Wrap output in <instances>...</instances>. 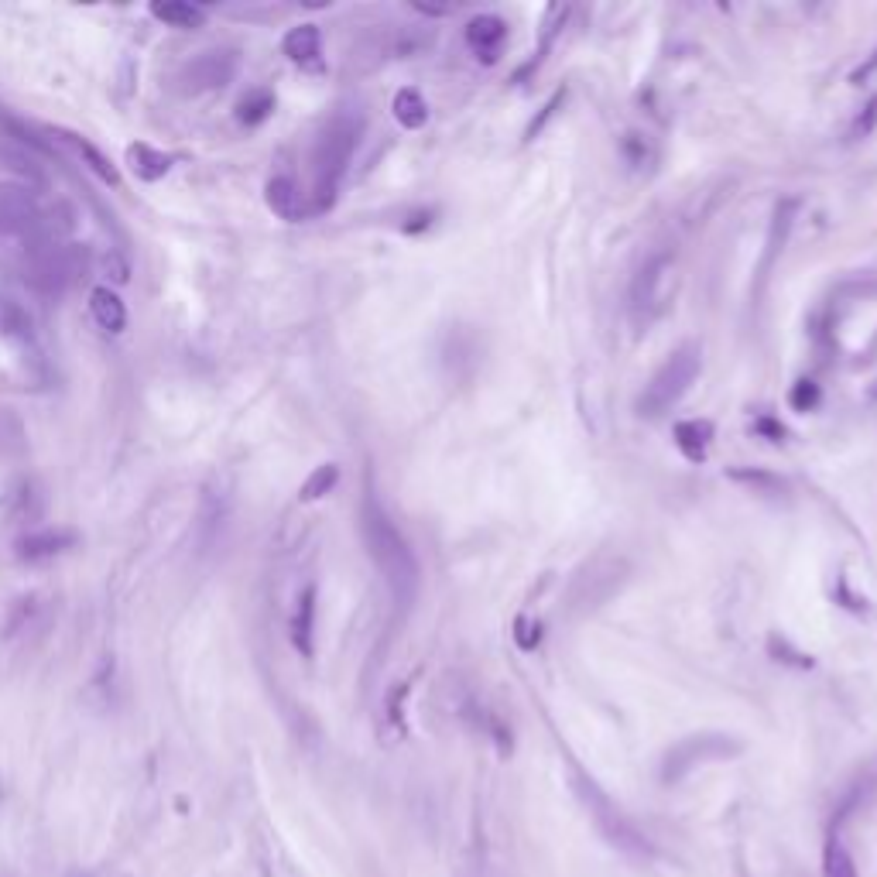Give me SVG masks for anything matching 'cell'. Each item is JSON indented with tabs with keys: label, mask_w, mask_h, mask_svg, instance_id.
Instances as JSON below:
<instances>
[{
	"label": "cell",
	"mask_w": 877,
	"mask_h": 877,
	"mask_svg": "<svg viewBox=\"0 0 877 877\" xmlns=\"http://www.w3.org/2000/svg\"><path fill=\"white\" fill-rule=\"evenodd\" d=\"M823 877H857V864L850 857V850L840 840H830L823 857Z\"/></svg>",
	"instance_id": "44dd1931"
},
{
	"label": "cell",
	"mask_w": 877,
	"mask_h": 877,
	"mask_svg": "<svg viewBox=\"0 0 877 877\" xmlns=\"http://www.w3.org/2000/svg\"><path fill=\"white\" fill-rule=\"evenodd\" d=\"M42 227V209H38V199L31 196L21 185H0V233L7 237H24Z\"/></svg>",
	"instance_id": "277c9868"
},
{
	"label": "cell",
	"mask_w": 877,
	"mask_h": 877,
	"mask_svg": "<svg viewBox=\"0 0 877 877\" xmlns=\"http://www.w3.org/2000/svg\"><path fill=\"white\" fill-rule=\"evenodd\" d=\"M271 114H275V93H271V90H254V93H247L244 100L237 103V120L244 127L264 124Z\"/></svg>",
	"instance_id": "e0dca14e"
},
{
	"label": "cell",
	"mask_w": 877,
	"mask_h": 877,
	"mask_svg": "<svg viewBox=\"0 0 877 877\" xmlns=\"http://www.w3.org/2000/svg\"><path fill=\"white\" fill-rule=\"evenodd\" d=\"M758 432H764V436H771V442H778V439H785V429L778 422H771V418H761L758 422Z\"/></svg>",
	"instance_id": "cb8c5ba5"
},
{
	"label": "cell",
	"mask_w": 877,
	"mask_h": 877,
	"mask_svg": "<svg viewBox=\"0 0 877 877\" xmlns=\"http://www.w3.org/2000/svg\"><path fill=\"white\" fill-rule=\"evenodd\" d=\"M0 329H4V336H11V340H21V343L31 340L28 312H24L21 305H14L11 299H0Z\"/></svg>",
	"instance_id": "ffe728a7"
},
{
	"label": "cell",
	"mask_w": 877,
	"mask_h": 877,
	"mask_svg": "<svg viewBox=\"0 0 877 877\" xmlns=\"http://www.w3.org/2000/svg\"><path fill=\"white\" fill-rule=\"evenodd\" d=\"M734 480H744V484H758V487H771V490L785 487L778 477H768V473H747V470H734Z\"/></svg>",
	"instance_id": "603a6c76"
},
{
	"label": "cell",
	"mask_w": 877,
	"mask_h": 877,
	"mask_svg": "<svg viewBox=\"0 0 877 877\" xmlns=\"http://www.w3.org/2000/svg\"><path fill=\"white\" fill-rule=\"evenodd\" d=\"M665 264H669V254H658L641 268L638 281H634V292H631V299L638 309H645V305H651V299H655V285H658V278H662Z\"/></svg>",
	"instance_id": "d6986e66"
},
{
	"label": "cell",
	"mask_w": 877,
	"mask_h": 877,
	"mask_svg": "<svg viewBox=\"0 0 877 877\" xmlns=\"http://www.w3.org/2000/svg\"><path fill=\"white\" fill-rule=\"evenodd\" d=\"M264 199H268V209L281 220H302L309 216V203H305V192L295 185V179L288 175H275L264 185Z\"/></svg>",
	"instance_id": "ba28073f"
},
{
	"label": "cell",
	"mask_w": 877,
	"mask_h": 877,
	"mask_svg": "<svg viewBox=\"0 0 877 877\" xmlns=\"http://www.w3.org/2000/svg\"><path fill=\"white\" fill-rule=\"evenodd\" d=\"M696 374H699V350L696 347L675 350L672 357L655 370V377L645 384V391H641V398H638V412L648 415V418L665 415L675 401L689 391V384L696 381Z\"/></svg>",
	"instance_id": "3957f363"
},
{
	"label": "cell",
	"mask_w": 877,
	"mask_h": 877,
	"mask_svg": "<svg viewBox=\"0 0 877 877\" xmlns=\"http://www.w3.org/2000/svg\"><path fill=\"white\" fill-rule=\"evenodd\" d=\"M127 165H131V172L138 175L141 182H162L165 175L172 172V155L151 148L148 141H138L127 148Z\"/></svg>",
	"instance_id": "7c38bea8"
},
{
	"label": "cell",
	"mask_w": 877,
	"mask_h": 877,
	"mask_svg": "<svg viewBox=\"0 0 877 877\" xmlns=\"http://www.w3.org/2000/svg\"><path fill=\"white\" fill-rule=\"evenodd\" d=\"M52 134H59V138L69 144V148H72V155H76L79 162H83L86 168H90V172L96 175V179H100V182H107V185H114V189H120V172H117V165L110 162V158L103 155V151L96 148L93 141L79 138V134H72V131H52Z\"/></svg>",
	"instance_id": "30bf717a"
},
{
	"label": "cell",
	"mask_w": 877,
	"mask_h": 877,
	"mask_svg": "<svg viewBox=\"0 0 877 877\" xmlns=\"http://www.w3.org/2000/svg\"><path fill=\"white\" fill-rule=\"evenodd\" d=\"M336 484H340V466H336V463L316 466V470H312L309 477H305V484L299 487V501L302 504L319 501V497H326Z\"/></svg>",
	"instance_id": "ac0fdd59"
},
{
	"label": "cell",
	"mask_w": 877,
	"mask_h": 877,
	"mask_svg": "<svg viewBox=\"0 0 877 877\" xmlns=\"http://www.w3.org/2000/svg\"><path fill=\"white\" fill-rule=\"evenodd\" d=\"M391 114L401 127L418 131V127H425V120H429V103L422 100L418 90H398V96H394L391 103Z\"/></svg>",
	"instance_id": "2e32d148"
},
{
	"label": "cell",
	"mask_w": 877,
	"mask_h": 877,
	"mask_svg": "<svg viewBox=\"0 0 877 877\" xmlns=\"http://www.w3.org/2000/svg\"><path fill=\"white\" fill-rule=\"evenodd\" d=\"M281 52L292 62H299V66H312L323 55V31L316 24H299V28H292L281 38Z\"/></svg>",
	"instance_id": "4fadbf2b"
},
{
	"label": "cell",
	"mask_w": 877,
	"mask_h": 877,
	"mask_svg": "<svg viewBox=\"0 0 877 877\" xmlns=\"http://www.w3.org/2000/svg\"><path fill=\"white\" fill-rule=\"evenodd\" d=\"M79 542V535L72 528H42V531H28L14 542V555L21 562H48L55 555L69 552L72 545Z\"/></svg>",
	"instance_id": "8992f818"
},
{
	"label": "cell",
	"mask_w": 877,
	"mask_h": 877,
	"mask_svg": "<svg viewBox=\"0 0 877 877\" xmlns=\"http://www.w3.org/2000/svg\"><path fill=\"white\" fill-rule=\"evenodd\" d=\"M713 442V425L706 418H689V422L675 425V446L686 453V460H706V449Z\"/></svg>",
	"instance_id": "9a60e30c"
},
{
	"label": "cell",
	"mask_w": 877,
	"mask_h": 877,
	"mask_svg": "<svg viewBox=\"0 0 877 877\" xmlns=\"http://www.w3.org/2000/svg\"><path fill=\"white\" fill-rule=\"evenodd\" d=\"M788 401H792L795 412H812V408L819 405V384L816 381H799L792 388V394H788Z\"/></svg>",
	"instance_id": "7402d4cb"
},
{
	"label": "cell",
	"mask_w": 877,
	"mask_h": 877,
	"mask_svg": "<svg viewBox=\"0 0 877 877\" xmlns=\"http://www.w3.org/2000/svg\"><path fill=\"white\" fill-rule=\"evenodd\" d=\"M360 141V124L353 117H336L333 124L319 134L316 148H312V199L309 213H326L336 203V189L340 179L347 175V165L353 158V148Z\"/></svg>",
	"instance_id": "7a4b0ae2"
},
{
	"label": "cell",
	"mask_w": 877,
	"mask_h": 877,
	"mask_svg": "<svg viewBox=\"0 0 877 877\" xmlns=\"http://www.w3.org/2000/svg\"><path fill=\"white\" fill-rule=\"evenodd\" d=\"M237 72V55L233 52H203L182 69V83L185 90L203 93V90H216V86H227Z\"/></svg>",
	"instance_id": "5b68a950"
},
{
	"label": "cell",
	"mask_w": 877,
	"mask_h": 877,
	"mask_svg": "<svg viewBox=\"0 0 877 877\" xmlns=\"http://www.w3.org/2000/svg\"><path fill=\"white\" fill-rule=\"evenodd\" d=\"M360 528H364V542H367L370 559L377 562L381 576L388 579L394 600H398L401 607H408L418 593V559H415V552L408 549L405 535L394 528L388 511L377 504V497L370 494V490L364 497V508H360Z\"/></svg>",
	"instance_id": "6da1fadb"
},
{
	"label": "cell",
	"mask_w": 877,
	"mask_h": 877,
	"mask_svg": "<svg viewBox=\"0 0 877 877\" xmlns=\"http://www.w3.org/2000/svg\"><path fill=\"white\" fill-rule=\"evenodd\" d=\"M151 18L168 24V28H182V31H192V28H203L206 24V11L199 4H189V0H151Z\"/></svg>",
	"instance_id": "5bb4252c"
},
{
	"label": "cell",
	"mask_w": 877,
	"mask_h": 877,
	"mask_svg": "<svg viewBox=\"0 0 877 877\" xmlns=\"http://www.w3.org/2000/svg\"><path fill=\"white\" fill-rule=\"evenodd\" d=\"M504 38H508V24L497 18V14H480V18L466 24V45L484 62H497V52H501Z\"/></svg>",
	"instance_id": "52a82bcc"
},
{
	"label": "cell",
	"mask_w": 877,
	"mask_h": 877,
	"mask_svg": "<svg viewBox=\"0 0 877 877\" xmlns=\"http://www.w3.org/2000/svg\"><path fill=\"white\" fill-rule=\"evenodd\" d=\"M90 312H93L96 326L107 329V333L117 336L127 329V305L110 285H96L90 292Z\"/></svg>",
	"instance_id": "8fae6325"
},
{
	"label": "cell",
	"mask_w": 877,
	"mask_h": 877,
	"mask_svg": "<svg viewBox=\"0 0 877 877\" xmlns=\"http://www.w3.org/2000/svg\"><path fill=\"white\" fill-rule=\"evenodd\" d=\"M292 641L302 658L316 655V583H309L295 600L292 614Z\"/></svg>",
	"instance_id": "9c48e42d"
}]
</instances>
